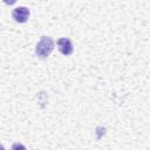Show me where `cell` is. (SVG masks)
I'll return each instance as SVG.
<instances>
[{"instance_id": "1", "label": "cell", "mask_w": 150, "mask_h": 150, "mask_svg": "<svg viewBox=\"0 0 150 150\" xmlns=\"http://www.w3.org/2000/svg\"><path fill=\"white\" fill-rule=\"evenodd\" d=\"M54 49V40L50 36H41L40 41L36 43L35 47V54L36 56L41 57V59H46L47 56L50 55V53Z\"/></svg>"}, {"instance_id": "2", "label": "cell", "mask_w": 150, "mask_h": 150, "mask_svg": "<svg viewBox=\"0 0 150 150\" xmlns=\"http://www.w3.org/2000/svg\"><path fill=\"white\" fill-rule=\"evenodd\" d=\"M29 14H30V12H29V9H28L27 7L19 6V7H16V8L13 9V12H12V18H13L14 21L18 22V23H25V22L28 21Z\"/></svg>"}, {"instance_id": "3", "label": "cell", "mask_w": 150, "mask_h": 150, "mask_svg": "<svg viewBox=\"0 0 150 150\" xmlns=\"http://www.w3.org/2000/svg\"><path fill=\"white\" fill-rule=\"evenodd\" d=\"M57 48H59L60 53L63 54V55H66V56L67 55H70L73 53V50H74L73 43H71V41L68 38H61V39H59L57 40Z\"/></svg>"}, {"instance_id": "4", "label": "cell", "mask_w": 150, "mask_h": 150, "mask_svg": "<svg viewBox=\"0 0 150 150\" xmlns=\"http://www.w3.org/2000/svg\"><path fill=\"white\" fill-rule=\"evenodd\" d=\"M11 150H27V149H26V146H25L23 144H21V143H14V144L12 145Z\"/></svg>"}, {"instance_id": "5", "label": "cell", "mask_w": 150, "mask_h": 150, "mask_svg": "<svg viewBox=\"0 0 150 150\" xmlns=\"http://www.w3.org/2000/svg\"><path fill=\"white\" fill-rule=\"evenodd\" d=\"M0 150H5V148H4V146H2L1 144H0Z\"/></svg>"}]
</instances>
